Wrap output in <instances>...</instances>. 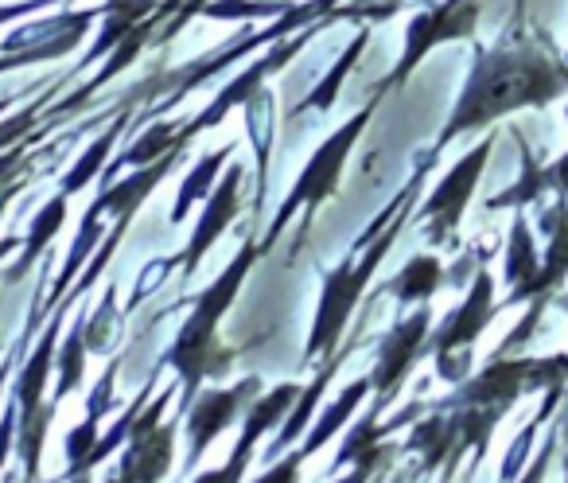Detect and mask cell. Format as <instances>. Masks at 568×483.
<instances>
[{
  "label": "cell",
  "instance_id": "6da1fadb",
  "mask_svg": "<svg viewBox=\"0 0 568 483\" xmlns=\"http://www.w3.org/2000/svg\"><path fill=\"white\" fill-rule=\"evenodd\" d=\"M568 94V67L529 36H503L495 48H475V63L467 71V82L436 137L433 152L448 149L456 137L490 129L495 121L510 118L518 110H545L557 98Z\"/></svg>",
  "mask_w": 568,
  "mask_h": 483
},
{
  "label": "cell",
  "instance_id": "7a4b0ae2",
  "mask_svg": "<svg viewBox=\"0 0 568 483\" xmlns=\"http://www.w3.org/2000/svg\"><path fill=\"white\" fill-rule=\"evenodd\" d=\"M257 258H261V246L253 242V238H245L242 250L234 254V262H230L226 270H222L219 278H214L211 285L195 296L191 316L183 320L172 351L164 355L168 366L180 374L183 405H187V410H191V402H195V394H199V386H203L206 374H222L230 366V355L219 348V324H222V316L234 309L237 293H242L245 278H250V270L257 265Z\"/></svg>",
  "mask_w": 568,
  "mask_h": 483
},
{
  "label": "cell",
  "instance_id": "3957f363",
  "mask_svg": "<svg viewBox=\"0 0 568 483\" xmlns=\"http://www.w3.org/2000/svg\"><path fill=\"white\" fill-rule=\"evenodd\" d=\"M428 164H433V157H425V164L417 168L409 195H405V203L394 211V219L386 222V230H382V234L374 238V246L366 250V254L358 258V262H343L339 270L324 273V293H320L316 320H312L308 343H304V355H308V363L316 355H332V351L339 348V335L347 332V324H351V316H355L358 301H363L366 285H371V278L378 273V265L386 262V254L394 250V242H397V234H402V227L409 222L413 195H417V188H420V180H425V168Z\"/></svg>",
  "mask_w": 568,
  "mask_h": 483
},
{
  "label": "cell",
  "instance_id": "277c9868",
  "mask_svg": "<svg viewBox=\"0 0 568 483\" xmlns=\"http://www.w3.org/2000/svg\"><path fill=\"white\" fill-rule=\"evenodd\" d=\"M378 102H382V94L371 98V105H363V110H358L355 118L343 121V125L335 129V133L327 137V141L320 144L316 152H312V160L304 164V172L296 175V183H293V191H288V199H284L281 211H276L273 222H268L265 242H261V254H265V250L273 246L276 238L284 234V227H288V222H293L301 211H304V230H308L312 214H316L320 207H324L327 199H332L335 191H339V180H343V172H347L351 152H355L358 137H363V129L371 125L374 113H378Z\"/></svg>",
  "mask_w": 568,
  "mask_h": 483
},
{
  "label": "cell",
  "instance_id": "5b68a950",
  "mask_svg": "<svg viewBox=\"0 0 568 483\" xmlns=\"http://www.w3.org/2000/svg\"><path fill=\"white\" fill-rule=\"evenodd\" d=\"M332 4H343V0H301V4H288V9H284L281 17H276L268 28H261V32L242 36V40L226 43L222 51H211V56H203V59H195V63H187L183 71L164 74V87H168L164 110H168V105L180 102V98L187 94V90L203 87V82L211 79V74L226 71L230 63H237V59L253 56L257 48H268V43L284 40V36H296V32H304V28L320 24V17H332Z\"/></svg>",
  "mask_w": 568,
  "mask_h": 483
},
{
  "label": "cell",
  "instance_id": "8992f818",
  "mask_svg": "<svg viewBox=\"0 0 568 483\" xmlns=\"http://www.w3.org/2000/svg\"><path fill=\"white\" fill-rule=\"evenodd\" d=\"M483 17V0H440V4H428V9L413 12L409 28H405V43H402V59H397L394 71L382 79L378 94L397 90L417 74V67L433 56L444 43H459V40H475V28Z\"/></svg>",
  "mask_w": 568,
  "mask_h": 483
},
{
  "label": "cell",
  "instance_id": "52a82bcc",
  "mask_svg": "<svg viewBox=\"0 0 568 483\" xmlns=\"http://www.w3.org/2000/svg\"><path fill=\"white\" fill-rule=\"evenodd\" d=\"M495 316H498L495 278H490L487 270H479L471 281V289H467L464 304L452 309V316L444 320L436 332H428V351L436 355V371H440V379H448V382L467 379L475 340L487 332V324Z\"/></svg>",
  "mask_w": 568,
  "mask_h": 483
},
{
  "label": "cell",
  "instance_id": "ba28073f",
  "mask_svg": "<svg viewBox=\"0 0 568 483\" xmlns=\"http://www.w3.org/2000/svg\"><path fill=\"white\" fill-rule=\"evenodd\" d=\"M63 312H55V320L48 324L43 340L36 343L32 359L24 363L20 371L17 386V429H20V456H24V467H28V480L40 475V456H43V436H48V425H51V405H43V390H48V379H51V366H55V340H59V324H63Z\"/></svg>",
  "mask_w": 568,
  "mask_h": 483
},
{
  "label": "cell",
  "instance_id": "9c48e42d",
  "mask_svg": "<svg viewBox=\"0 0 568 483\" xmlns=\"http://www.w3.org/2000/svg\"><path fill=\"white\" fill-rule=\"evenodd\" d=\"M320 28H324V20H320V24H312V28H304V32H296V36H284V40L268 43L265 56L253 59V63L245 67V71L237 74V79H230L226 87H222L219 94L211 98V105H206L203 113H195V118H191L187 125L180 129V141H183V144H191L199 133H206V129L222 125L230 110H237V105H250L253 98H257L261 90H265V79H268V74L284 71V67L293 63V59L301 56L304 48H308V40L320 32Z\"/></svg>",
  "mask_w": 568,
  "mask_h": 483
},
{
  "label": "cell",
  "instance_id": "30bf717a",
  "mask_svg": "<svg viewBox=\"0 0 568 483\" xmlns=\"http://www.w3.org/2000/svg\"><path fill=\"white\" fill-rule=\"evenodd\" d=\"M490 152H495V137H483V141L475 144V149H467L464 157L444 172V180L428 191V199H425V207H420L417 219L425 222V234H428L433 246L452 242V234L459 230L467 203H471L475 188H479L483 172H487Z\"/></svg>",
  "mask_w": 568,
  "mask_h": 483
},
{
  "label": "cell",
  "instance_id": "8fae6325",
  "mask_svg": "<svg viewBox=\"0 0 568 483\" xmlns=\"http://www.w3.org/2000/svg\"><path fill=\"white\" fill-rule=\"evenodd\" d=\"M172 402V386L156 398L152 405H144L141 417L133 421L129 433V449L121 460V472L113 483H160L172 467V444H175V421H160Z\"/></svg>",
  "mask_w": 568,
  "mask_h": 483
},
{
  "label": "cell",
  "instance_id": "7c38bea8",
  "mask_svg": "<svg viewBox=\"0 0 568 483\" xmlns=\"http://www.w3.org/2000/svg\"><path fill=\"white\" fill-rule=\"evenodd\" d=\"M237 211H242V164H226L222 168V180L214 183V191L203 199V214H199L195 230H191L187 250H183L180 258H172L168 265H180L183 278H191V273L203 265V258L214 250V242L230 230Z\"/></svg>",
  "mask_w": 568,
  "mask_h": 483
},
{
  "label": "cell",
  "instance_id": "4fadbf2b",
  "mask_svg": "<svg viewBox=\"0 0 568 483\" xmlns=\"http://www.w3.org/2000/svg\"><path fill=\"white\" fill-rule=\"evenodd\" d=\"M261 382L257 379H245L237 382L234 390H206V394H199L195 402H191L187 410V467H195L199 460H203V452L214 444V436L226 433L230 425H234V417L245 410V405L257 398Z\"/></svg>",
  "mask_w": 568,
  "mask_h": 483
},
{
  "label": "cell",
  "instance_id": "5bb4252c",
  "mask_svg": "<svg viewBox=\"0 0 568 483\" xmlns=\"http://www.w3.org/2000/svg\"><path fill=\"white\" fill-rule=\"evenodd\" d=\"M428 332H433V312H428V304H420L409 320H402V324L382 340L378 366H374V374H371L382 405H386L389 398L397 394V386L409 379V371L417 366L420 351L428 348Z\"/></svg>",
  "mask_w": 568,
  "mask_h": 483
},
{
  "label": "cell",
  "instance_id": "9a60e30c",
  "mask_svg": "<svg viewBox=\"0 0 568 483\" xmlns=\"http://www.w3.org/2000/svg\"><path fill=\"white\" fill-rule=\"evenodd\" d=\"M541 227L549 230V246H545V254H541V270H537V278L529 281L518 296H510L506 304L549 301V296H557L560 289H565V281H568V199H560V203L545 214Z\"/></svg>",
  "mask_w": 568,
  "mask_h": 483
},
{
  "label": "cell",
  "instance_id": "2e32d148",
  "mask_svg": "<svg viewBox=\"0 0 568 483\" xmlns=\"http://www.w3.org/2000/svg\"><path fill=\"white\" fill-rule=\"evenodd\" d=\"M180 157H183V149H175V152H168V157L152 160V164L136 168V172L125 175V180L105 183V188L98 191V199H102L105 214H113V222H133L136 211L144 207V199H149L152 191H156L160 183L168 180V172H172V168L180 164Z\"/></svg>",
  "mask_w": 568,
  "mask_h": 483
},
{
  "label": "cell",
  "instance_id": "e0dca14e",
  "mask_svg": "<svg viewBox=\"0 0 568 483\" xmlns=\"http://www.w3.org/2000/svg\"><path fill=\"white\" fill-rule=\"evenodd\" d=\"M160 4H164V0H110V4L102 9V32H98V43L82 56L79 67H90V63H98V59L110 56V51L141 24V20H149L152 12L160 9Z\"/></svg>",
  "mask_w": 568,
  "mask_h": 483
},
{
  "label": "cell",
  "instance_id": "ac0fdd59",
  "mask_svg": "<svg viewBox=\"0 0 568 483\" xmlns=\"http://www.w3.org/2000/svg\"><path fill=\"white\" fill-rule=\"evenodd\" d=\"M67 203H71V195H51L48 203L36 211V219L28 222V238H24V246H20V258H17V265L9 270V278L4 281H20L28 270H32L36 262H40V254L43 250L55 242V234L63 230V222H67Z\"/></svg>",
  "mask_w": 568,
  "mask_h": 483
},
{
  "label": "cell",
  "instance_id": "d6986e66",
  "mask_svg": "<svg viewBox=\"0 0 568 483\" xmlns=\"http://www.w3.org/2000/svg\"><path fill=\"white\" fill-rule=\"evenodd\" d=\"M102 219H105V207H102V199H94V203L87 207V214H82L79 238H74L71 254H67L63 273H59V278H55V289H51L48 304H59V296H67V293H71L74 278H79V273H82V265H87V258L94 254L98 246H102V234H105Z\"/></svg>",
  "mask_w": 568,
  "mask_h": 483
},
{
  "label": "cell",
  "instance_id": "ffe728a7",
  "mask_svg": "<svg viewBox=\"0 0 568 483\" xmlns=\"http://www.w3.org/2000/svg\"><path fill=\"white\" fill-rule=\"evenodd\" d=\"M537 270H541V254H537L534 230H529L526 214L518 211L510 222V242H506V262H503V278L510 285V296H518L537 278Z\"/></svg>",
  "mask_w": 568,
  "mask_h": 483
},
{
  "label": "cell",
  "instance_id": "44dd1931",
  "mask_svg": "<svg viewBox=\"0 0 568 483\" xmlns=\"http://www.w3.org/2000/svg\"><path fill=\"white\" fill-rule=\"evenodd\" d=\"M230 157H234V144H222L219 152H206V157L195 160V168L187 172V180H183L180 191H175V203H172V222H175V227L187 219L191 207L203 203V199L211 195L214 183H219V172L230 164Z\"/></svg>",
  "mask_w": 568,
  "mask_h": 483
},
{
  "label": "cell",
  "instance_id": "7402d4cb",
  "mask_svg": "<svg viewBox=\"0 0 568 483\" xmlns=\"http://www.w3.org/2000/svg\"><path fill=\"white\" fill-rule=\"evenodd\" d=\"M366 43H371V24H358V32H355V40L343 48V56L335 59V67L324 74V79L316 82V90H312L308 98H304L301 105H296V113H308V110H316V113H327L335 105V98H339V90H343V82H347V74H351V67L363 59V51H366Z\"/></svg>",
  "mask_w": 568,
  "mask_h": 483
},
{
  "label": "cell",
  "instance_id": "603a6c76",
  "mask_svg": "<svg viewBox=\"0 0 568 483\" xmlns=\"http://www.w3.org/2000/svg\"><path fill=\"white\" fill-rule=\"evenodd\" d=\"M125 125H129V113H121V118L113 121V125L105 129L102 137H94V141H90V149L82 152L79 160H74L71 172H67L63 183H59V191H63V195H79V191H87L90 183H94L98 175L105 172V164H110V152H113V141L125 133Z\"/></svg>",
  "mask_w": 568,
  "mask_h": 483
},
{
  "label": "cell",
  "instance_id": "cb8c5ba5",
  "mask_svg": "<svg viewBox=\"0 0 568 483\" xmlns=\"http://www.w3.org/2000/svg\"><path fill=\"white\" fill-rule=\"evenodd\" d=\"M440 285H444L440 258L436 254H413L409 262L402 265V273L386 285V293H394L402 304H425Z\"/></svg>",
  "mask_w": 568,
  "mask_h": 483
},
{
  "label": "cell",
  "instance_id": "d4e9b609",
  "mask_svg": "<svg viewBox=\"0 0 568 483\" xmlns=\"http://www.w3.org/2000/svg\"><path fill=\"white\" fill-rule=\"evenodd\" d=\"M371 386H374L371 379H358V382H351V386L343 390V394L335 398L332 405H327V410H324V417H320L316 425H312V433L304 436V444H301V449H304V456L312 460L320 449H324L327 441H332L335 433H339L343 425H347V421H351V413L358 410V402H363V398H366V390H371Z\"/></svg>",
  "mask_w": 568,
  "mask_h": 483
},
{
  "label": "cell",
  "instance_id": "484cf974",
  "mask_svg": "<svg viewBox=\"0 0 568 483\" xmlns=\"http://www.w3.org/2000/svg\"><path fill=\"white\" fill-rule=\"evenodd\" d=\"M545 191H552V175L549 168H541L534 160V152L521 144V175L518 183H510L506 191H498V195L487 199V211H506V207H529V203H541Z\"/></svg>",
  "mask_w": 568,
  "mask_h": 483
},
{
  "label": "cell",
  "instance_id": "4316f807",
  "mask_svg": "<svg viewBox=\"0 0 568 483\" xmlns=\"http://www.w3.org/2000/svg\"><path fill=\"white\" fill-rule=\"evenodd\" d=\"M339 366H343V355H339V351H332V355H327V366L316 374V382H312L308 390H301V398H296V410H288V421H284L281 436H276V441H273V456H276V452L288 449V444H293L296 436H301L304 429H308L312 410H316V405H320V398H324L327 382L335 379V371H339Z\"/></svg>",
  "mask_w": 568,
  "mask_h": 483
},
{
  "label": "cell",
  "instance_id": "83f0119b",
  "mask_svg": "<svg viewBox=\"0 0 568 483\" xmlns=\"http://www.w3.org/2000/svg\"><path fill=\"white\" fill-rule=\"evenodd\" d=\"M59 386H55V398L63 402L74 386L82 382V371H87V312L71 324V335H67L63 351H59Z\"/></svg>",
  "mask_w": 568,
  "mask_h": 483
},
{
  "label": "cell",
  "instance_id": "f1b7e54d",
  "mask_svg": "<svg viewBox=\"0 0 568 483\" xmlns=\"http://www.w3.org/2000/svg\"><path fill=\"white\" fill-rule=\"evenodd\" d=\"M378 436H382V429L371 425V421H363V425H358L355 433L347 436V444L339 449L332 472H339V464H347V460H355V464H363V467H378L382 464V452H386L378 444Z\"/></svg>",
  "mask_w": 568,
  "mask_h": 483
},
{
  "label": "cell",
  "instance_id": "f546056e",
  "mask_svg": "<svg viewBox=\"0 0 568 483\" xmlns=\"http://www.w3.org/2000/svg\"><path fill=\"white\" fill-rule=\"evenodd\" d=\"M288 4L281 0H211L203 9L206 20H250V17H281Z\"/></svg>",
  "mask_w": 568,
  "mask_h": 483
},
{
  "label": "cell",
  "instance_id": "4dcf8cb0",
  "mask_svg": "<svg viewBox=\"0 0 568 483\" xmlns=\"http://www.w3.org/2000/svg\"><path fill=\"white\" fill-rule=\"evenodd\" d=\"M40 137V133H36ZM36 137H24V141H17L12 149H4L0 152V211H4V203H9L12 195H17V180H20V172L28 168V144L36 141Z\"/></svg>",
  "mask_w": 568,
  "mask_h": 483
},
{
  "label": "cell",
  "instance_id": "1f68e13d",
  "mask_svg": "<svg viewBox=\"0 0 568 483\" xmlns=\"http://www.w3.org/2000/svg\"><path fill=\"white\" fill-rule=\"evenodd\" d=\"M402 4H409V0H351L347 9L332 12V20H355V24L374 28V24H386Z\"/></svg>",
  "mask_w": 568,
  "mask_h": 483
},
{
  "label": "cell",
  "instance_id": "d6a6232c",
  "mask_svg": "<svg viewBox=\"0 0 568 483\" xmlns=\"http://www.w3.org/2000/svg\"><path fill=\"white\" fill-rule=\"evenodd\" d=\"M250 460H253V452H245V449H237V444H234V452H230L226 464L211 467V472H199L195 483H242V475H245V467H250Z\"/></svg>",
  "mask_w": 568,
  "mask_h": 483
},
{
  "label": "cell",
  "instance_id": "836d02e7",
  "mask_svg": "<svg viewBox=\"0 0 568 483\" xmlns=\"http://www.w3.org/2000/svg\"><path fill=\"white\" fill-rule=\"evenodd\" d=\"M304 449H296V452H288V456H281L273 467H268L265 475H261L257 483H301V464H304Z\"/></svg>",
  "mask_w": 568,
  "mask_h": 483
},
{
  "label": "cell",
  "instance_id": "e575fe53",
  "mask_svg": "<svg viewBox=\"0 0 568 483\" xmlns=\"http://www.w3.org/2000/svg\"><path fill=\"white\" fill-rule=\"evenodd\" d=\"M552 452H557V433H549V441H545V449L534 456V464L521 472V480L514 483H545V475H549V464H552Z\"/></svg>",
  "mask_w": 568,
  "mask_h": 483
},
{
  "label": "cell",
  "instance_id": "d590c367",
  "mask_svg": "<svg viewBox=\"0 0 568 483\" xmlns=\"http://www.w3.org/2000/svg\"><path fill=\"white\" fill-rule=\"evenodd\" d=\"M48 4H55V0H17V4H0V24H17V20H24V17H40Z\"/></svg>",
  "mask_w": 568,
  "mask_h": 483
},
{
  "label": "cell",
  "instance_id": "8d00e7d4",
  "mask_svg": "<svg viewBox=\"0 0 568 483\" xmlns=\"http://www.w3.org/2000/svg\"><path fill=\"white\" fill-rule=\"evenodd\" d=\"M12 436H17V405L4 410V421H0V467H4V456L12 449Z\"/></svg>",
  "mask_w": 568,
  "mask_h": 483
},
{
  "label": "cell",
  "instance_id": "74e56055",
  "mask_svg": "<svg viewBox=\"0 0 568 483\" xmlns=\"http://www.w3.org/2000/svg\"><path fill=\"white\" fill-rule=\"evenodd\" d=\"M549 175H552V191H557L560 199H568V152H565V157L552 160Z\"/></svg>",
  "mask_w": 568,
  "mask_h": 483
},
{
  "label": "cell",
  "instance_id": "f35d334b",
  "mask_svg": "<svg viewBox=\"0 0 568 483\" xmlns=\"http://www.w3.org/2000/svg\"><path fill=\"white\" fill-rule=\"evenodd\" d=\"M24 246V238H17V234H9V238H0V262L9 254H17V250Z\"/></svg>",
  "mask_w": 568,
  "mask_h": 483
},
{
  "label": "cell",
  "instance_id": "ab89813d",
  "mask_svg": "<svg viewBox=\"0 0 568 483\" xmlns=\"http://www.w3.org/2000/svg\"><path fill=\"white\" fill-rule=\"evenodd\" d=\"M374 472V467H363V464H358L355 467V475H347V480H339V483H366V475H371Z\"/></svg>",
  "mask_w": 568,
  "mask_h": 483
},
{
  "label": "cell",
  "instance_id": "60d3db41",
  "mask_svg": "<svg viewBox=\"0 0 568 483\" xmlns=\"http://www.w3.org/2000/svg\"><path fill=\"white\" fill-rule=\"evenodd\" d=\"M9 374H12V355L0 363V398H4V382H9Z\"/></svg>",
  "mask_w": 568,
  "mask_h": 483
},
{
  "label": "cell",
  "instance_id": "b9f144b4",
  "mask_svg": "<svg viewBox=\"0 0 568 483\" xmlns=\"http://www.w3.org/2000/svg\"><path fill=\"white\" fill-rule=\"evenodd\" d=\"M12 102H17V98H12V94H9V98H0V118H4V113L12 110Z\"/></svg>",
  "mask_w": 568,
  "mask_h": 483
},
{
  "label": "cell",
  "instance_id": "7bdbcfd3",
  "mask_svg": "<svg viewBox=\"0 0 568 483\" xmlns=\"http://www.w3.org/2000/svg\"><path fill=\"white\" fill-rule=\"evenodd\" d=\"M71 483H90L87 475H71Z\"/></svg>",
  "mask_w": 568,
  "mask_h": 483
},
{
  "label": "cell",
  "instance_id": "ee69618b",
  "mask_svg": "<svg viewBox=\"0 0 568 483\" xmlns=\"http://www.w3.org/2000/svg\"><path fill=\"white\" fill-rule=\"evenodd\" d=\"M557 304H560V309H568V293H560V301H557Z\"/></svg>",
  "mask_w": 568,
  "mask_h": 483
},
{
  "label": "cell",
  "instance_id": "f6af8a7d",
  "mask_svg": "<svg viewBox=\"0 0 568 483\" xmlns=\"http://www.w3.org/2000/svg\"><path fill=\"white\" fill-rule=\"evenodd\" d=\"M4 71H9V63H4V56H0V74H4Z\"/></svg>",
  "mask_w": 568,
  "mask_h": 483
},
{
  "label": "cell",
  "instance_id": "bcb514c9",
  "mask_svg": "<svg viewBox=\"0 0 568 483\" xmlns=\"http://www.w3.org/2000/svg\"><path fill=\"white\" fill-rule=\"evenodd\" d=\"M565 118H568V110H565Z\"/></svg>",
  "mask_w": 568,
  "mask_h": 483
}]
</instances>
